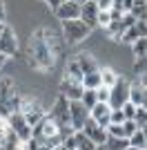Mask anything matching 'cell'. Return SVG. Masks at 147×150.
Listing matches in <instances>:
<instances>
[{
	"mask_svg": "<svg viewBox=\"0 0 147 150\" xmlns=\"http://www.w3.org/2000/svg\"><path fill=\"white\" fill-rule=\"evenodd\" d=\"M27 63H29V67L40 69V72H49L54 67L56 61L51 58V54L47 50V43L43 38V29L34 31L29 36V43H27Z\"/></svg>",
	"mask_w": 147,
	"mask_h": 150,
	"instance_id": "obj_1",
	"label": "cell"
},
{
	"mask_svg": "<svg viewBox=\"0 0 147 150\" xmlns=\"http://www.w3.org/2000/svg\"><path fill=\"white\" fill-rule=\"evenodd\" d=\"M60 25H62V40L67 45H78L92 34V29L78 18L76 20H60Z\"/></svg>",
	"mask_w": 147,
	"mask_h": 150,
	"instance_id": "obj_2",
	"label": "cell"
},
{
	"mask_svg": "<svg viewBox=\"0 0 147 150\" xmlns=\"http://www.w3.org/2000/svg\"><path fill=\"white\" fill-rule=\"evenodd\" d=\"M7 123H9L11 132L20 139V144H24V141H29V139H31V125L24 121L22 112H11L9 117H7Z\"/></svg>",
	"mask_w": 147,
	"mask_h": 150,
	"instance_id": "obj_3",
	"label": "cell"
},
{
	"mask_svg": "<svg viewBox=\"0 0 147 150\" xmlns=\"http://www.w3.org/2000/svg\"><path fill=\"white\" fill-rule=\"evenodd\" d=\"M127 94H129V81H125L123 76H118V81L109 88V101H107V105L111 110L120 108L123 103H127Z\"/></svg>",
	"mask_w": 147,
	"mask_h": 150,
	"instance_id": "obj_4",
	"label": "cell"
},
{
	"mask_svg": "<svg viewBox=\"0 0 147 150\" xmlns=\"http://www.w3.org/2000/svg\"><path fill=\"white\" fill-rule=\"evenodd\" d=\"M20 112H22V117H24V121L34 128V125H38L40 121H43V117L47 112H45V108L38 103V101H27V99H22V105H20Z\"/></svg>",
	"mask_w": 147,
	"mask_h": 150,
	"instance_id": "obj_5",
	"label": "cell"
},
{
	"mask_svg": "<svg viewBox=\"0 0 147 150\" xmlns=\"http://www.w3.org/2000/svg\"><path fill=\"white\" fill-rule=\"evenodd\" d=\"M0 54H5L7 58L16 56L18 54V38H16V31L5 23L2 31H0Z\"/></svg>",
	"mask_w": 147,
	"mask_h": 150,
	"instance_id": "obj_6",
	"label": "cell"
},
{
	"mask_svg": "<svg viewBox=\"0 0 147 150\" xmlns=\"http://www.w3.org/2000/svg\"><path fill=\"white\" fill-rule=\"evenodd\" d=\"M18 90H16V83H13L11 76H2L0 79V117L7 119V103L11 101V96H16Z\"/></svg>",
	"mask_w": 147,
	"mask_h": 150,
	"instance_id": "obj_7",
	"label": "cell"
},
{
	"mask_svg": "<svg viewBox=\"0 0 147 150\" xmlns=\"http://www.w3.org/2000/svg\"><path fill=\"white\" fill-rule=\"evenodd\" d=\"M43 38H45V43H47V50H49V54H51V58H60L62 56V52H65V40H62V36L60 34H56V31H51V29H45L43 27Z\"/></svg>",
	"mask_w": 147,
	"mask_h": 150,
	"instance_id": "obj_8",
	"label": "cell"
},
{
	"mask_svg": "<svg viewBox=\"0 0 147 150\" xmlns=\"http://www.w3.org/2000/svg\"><path fill=\"white\" fill-rule=\"evenodd\" d=\"M80 132H83L85 137H89V139H92V141H94L96 146H100V144L105 141V139H107V130H105V128H100V125H98L96 121L92 119V117H87V121L83 123Z\"/></svg>",
	"mask_w": 147,
	"mask_h": 150,
	"instance_id": "obj_9",
	"label": "cell"
},
{
	"mask_svg": "<svg viewBox=\"0 0 147 150\" xmlns=\"http://www.w3.org/2000/svg\"><path fill=\"white\" fill-rule=\"evenodd\" d=\"M58 90H60V96H65L67 101H80V96L85 92L83 83L71 81V79H62L60 85H58Z\"/></svg>",
	"mask_w": 147,
	"mask_h": 150,
	"instance_id": "obj_10",
	"label": "cell"
},
{
	"mask_svg": "<svg viewBox=\"0 0 147 150\" xmlns=\"http://www.w3.org/2000/svg\"><path fill=\"white\" fill-rule=\"evenodd\" d=\"M87 117H89V110L80 101H69V119H71L74 130H80L83 123L87 121Z\"/></svg>",
	"mask_w": 147,
	"mask_h": 150,
	"instance_id": "obj_11",
	"label": "cell"
},
{
	"mask_svg": "<svg viewBox=\"0 0 147 150\" xmlns=\"http://www.w3.org/2000/svg\"><path fill=\"white\" fill-rule=\"evenodd\" d=\"M145 99H147V88H145V79H138V81L129 83V94H127V101L134 103L136 108L138 105H145Z\"/></svg>",
	"mask_w": 147,
	"mask_h": 150,
	"instance_id": "obj_12",
	"label": "cell"
},
{
	"mask_svg": "<svg viewBox=\"0 0 147 150\" xmlns=\"http://www.w3.org/2000/svg\"><path fill=\"white\" fill-rule=\"evenodd\" d=\"M54 13L58 20H76V18H80V5L76 0H65Z\"/></svg>",
	"mask_w": 147,
	"mask_h": 150,
	"instance_id": "obj_13",
	"label": "cell"
},
{
	"mask_svg": "<svg viewBox=\"0 0 147 150\" xmlns=\"http://www.w3.org/2000/svg\"><path fill=\"white\" fill-rule=\"evenodd\" d=\"M96 18H98V7H96V2L87 0L85 5H80V18L78 20H83L89 29H94V27H96Z\"/></svg>",
	"mask_w": 147,
	"mask_h": 150,
	"instance_id": "obj_14",
	"label": "cell"
},
{
	"mask_svg": "<svg viewBox=\"0 0 147 150\" xmlns=\"http://www.w3.org/2000/svg\"><path fill=\"white\" fill-rule=\"evenodd\" d=\"M109 112H111V108L107 105V103H96V105L89 110V117H92L100 128H107V123H109Z\"/></svg>",
	"mask_w": 147,
	"mask_h": 150,
	"instance_id": "obj_15",
	"label": "cell"
},
{
	"mask_svg": "<svg viewBox=\"0 0 147 150\" xmlns=\"http://www.w3.org/2000/svg\"><path fill=\"white\" fill-rule=\"evenodd\" d=\"M76 63H78V67H80V72H83V76L100 69V67H98V63H96V58H94L92 54H78V56H76Z\"/></svg>",
	"mask_w": 147,
	"mask_h": 150,
	"instance_id": "obj_16",
	"label": "cell"
},
{
	"mask_svg": "<svg viewBox=\"0 0 147 150\" xmlns=\"http://www.w3.org/2000/svg\"><path fill=\"white\" fill-rule=\"evenodd\" d=\"M127 146H129V141L125 137H111V134H107V139L103 141L105 150H125Z\"/></svg>",
	"mask_w": 147,
	"mask_h": 150,
	"instance_id": "obj_17",
	"label": "cell"
},
{
	"mask_svg": "<svg viewBox=\"0 0 147 150\" xmlns=\"http://www.w3.org/2000/svg\"><path fill=\"white\" fill-rule=\"evenodd\" d=\"M80 83H83V88H85V90L100 88V85H103V83H100V69H98V72H92V74H85Z\"/></svg>",
	"mask_w": 147,
	"mask_h": 150,
	"instance_id": "obj_18",
	"label": "cell"
},
{
	"mask_svg": "<svg viewBox=\"0 0 147 150\" xmlns=\"http://www.w3.org/2000/svg\"><path fill=\"white\" fill-rule=\"evenodd\" d=\"M65 79H71V81H83V72H80L76 58L74 61H67V67H65Z\"/></svg>",
	"mask_w": 147,
	"mask_h": 150,
	"instance_id": "obj_19",
	"label": "cell"
},
{
	"mask_svg": "<svg viewBox=\"0 0 147 150\" xmlns=\"http://www.w3.org/2000/svg\"><path fill=\"white\" fill-rule=\"evenodd\" d=\"M74 137H76V150H96V144L89 137H85L80 130L74 132Z\"/></svg>",
	"mask_w": 147,
	"mask_h": 150,
	"instance_id": "obj_20",
	"label": "cell"
},
{
	"mask_svg": "<svg viewBox=\"0 0 147 150\" xmlns=\"http://www.w3.org/2000/svg\"><path fill=\"white\" fill-rule=\"evenodd\" d=\"M116 81H118V74L114 72V69H109V67L100 69V83H103L105 88H111Z\"/></svg>",
	"mask_w": 147,
	"mask_h": 150,
	"instance_id": "obj_21",
	"label": "cell"
},
{
	"mask_svg": "<svg viewBox=\"0 0 147 150\" xmlns=\"http://www.w3.org/2000/svg\"><path fill=\"white\" fill-rule=\"evenodd\" d=\"M127 141H129V146H132V148H145V146H147L145 130H136L134 134H132V137L127 139Z\"/></svg>",
	"mask_w": 147,
	"mask_h": 150,
	"instance_id": "obj_22",
	"label": "cell"
},
{
	"mask_svg": "<svg viewBox=\"0 0 147 150\" xmlns=\"http://www.w3.org/2000/svg\"><path fill=\"white\" fill-rule=\"evenodd\" d=\"M134 123L138 125V130H145V128H147V110H145V105H138V108H136Z\"/></svg>",
	"mask_w": 147,
	"mask_h": 150,
	"instance_id": "obj_23",
	"label": "cell"
},
{
	"mask_svg": "<svg viewBox=\"0 0 147 150\" xmlns=\"http://www.w3.org/2000/svg\"><path fill=\"white\" fill-rule=\"evenodd\" d=\"M80 103H83L87 110H92V108L98 103V101H96V90H85L83 96H80Z\"/></svg>",
	"mask_w": 147,
	"mask_h": 150,
	"instance_id": "obj_24",
	"label": "cell"
},
{
	"mask_svg": "<svg viewBox=\"0 0 147 150\" xmlns=\"http://www.w3.org/2000/svg\"><path fill=\"white\" fill-rule=\"evenodd\" d=\"M132 50H134V58H145V50H147V38H138L132 43Z\"/></svg>",
	"mask_w": 147,
	"mask_h": 150,
	"instance_id": "obj_25",
	"label": "cell"
},
{
	"mask_svg": "<svg viewBox=\"0 0 147 150\" xmlns=\"http://www.w3.org/2000/svg\"><path fill=\"white\" fill-rule=\"evenodd\" d=\"M136 130H138V125L134 123V119H125V121H123V137H125V139H129Z\"/></svg>",
	"mask_w": 147,
	"mask_h": 150,
	"instance_id": "obj_26",
	"label": "cell"
},
{
	"mask_svg": "<svg viewBox=\"0 0 147 150\" xmlns=\"http://www.w3.org/2000/svg\"><path fill=\"white\" fill-rule=\"evenodd\" d=\"M96 101L98 103H107L109 101V88H105V85L96 88Z\"/></svg>",
	"mask_w": 147,
	"mask_h": 150,
	"instance_id": "obj_27",
	"label": "cell"
},
{
	"mask_svg": "<svg viewBox=\"0 0 147 150\" xmlns=\"http://www.w3.org/2000/svg\"><path fill=\"white\" fill-rule=\"evenodd\" d=\"M111 23V16L109 11H98V18H96V27H107Z\"/></svg>",
	"mask_w": 147,
	"mask_h": 150,
	"instance_id": "obj_28",
	"label": "cell"
},
{
	"mask_svg": "<svg viewBox=\"0 0 147 150\" xmlns=\"http://www.w3.org/2000/svg\"><path fill=\"white\" fill-rule=\"evenodd\" d=\"M125 121V114H123V110L120 108H114L109 112V123H123Z\"/></svg>",
	"mask_w": 147,
	"mask_h": 150,
	"instance_id": "obj_29",
	"label": "cell"
},
{
	"mask_svg": "<svg viewBox=\"0 0 147 150\" xmlns=\"http://www.w3.org/2000/svg\"><path fill=\"white\" fill-rule=\"evenodd\" d=\"M120 110H123V114H125V119H134V114H136V105L134 103H123L120 105Z\"/></svg>",
	"mask_w": 147,
	"mask_h": 150,
	"instance_id": "obj_30",
	"label": "cell"
},
{
	"mask_svg": "<svg viewBox=\"0 0 147 150\" xmlns=\"http://www.w3.org/2000/svg\"><path fill=\"white\" fill-rule=\"evenodd\" d=\"M134 74L136 76H145V58H136L134 61Z\"/></svg>",
	"mask_w": 147,
	"mask_h": 150,
	"instance_id": "obj_31",
	"label": "cell"
},
{
	"mask_svg": "<svg viewBox=\"0 0 147 150\" xmlns=\"http://www.w3.org/2000/svg\"><path fill=\"white\" fill-rule=\"evenodd\" d=\"M111 2H114V0H98V2H96L98 11H109V9H111Z\"/></svg>",
	"mask_w": 147,
	"mask_h": 150,
	"instance_id": "obj_32",
	"label": "cell"
},
{
	"mask_svg": "<svg viewBox=\"0 0 147 150\" xmlns=\"http://www.w3.org/2000/svg\"><path fill=\"white\" fill-rule=\"evenodd\" d=\"M45 2H47V7L51 9V11H56V9H58V7L65 2V0H45Z\"/></svg>",
	"mask_w": 147,
	"mask_h": 150,
	"instance_id": "obj_33",
	"label": "cell"
},
{
	"mask_svg": "<svg viewBox=\"0 0 147 150\" xmlns=\"http://www.w3.org/2000/svg\"><path fill=\"white\" fill-rule=\"evenodd\" d=\"M5 18H7V9H5V0H0V25L5 23Z\"/></svg>",
	"mask_w": 147,
	"mask_h": 150,
	"instance_id": "obj_34",
	"label": "cell"
},
{
	"mask_svg": "<svg viewBox=\"0 0 147 150\" xmlns=\"http://www.w3.org/2000/svg\"><path fill=\"white\" fill-rule=\"evenodd\" d=\"M5 63H7V56H5V54H0V69H2V65H5Z\"/></svg>",
	"mask_w": 147,
	"mask_h": 150,
	"instance_id": "obj_35",
	"label": "cell"
},
{
	"mask_svg": "<svg viewBox=\"0 0 147 150\" xmlns=\"http://www.w3.org/2000/svg\"><path fill=\"white\" fill-rule=\"evenodd\" d=\"M125 150H145V148H132V146H127Z\"/></svg>",
	"mask_w": 147,
	"mask_h": 150,
	"instance_id": "obj_36",
	"label": "cell"
},
{
	"mask_svg": "<svg viewBox=\"0 0 147 150\" xmlns=\"http://www.w3.org/2000/svg\"><path fill=\"white\" fill-rule=\"evenodd\" d=\"M76 2H78V5H85V2H87V0H76Z\"/></svg>",
	"mask_w": 147,
	"mask_h": 150,
	"instance_id": "obj_37",
	"label": "cell"
},
{
	"mask_svg": "<svg viewBox=\"0 0 147 150\" xmlns=\"http://www.w3.org/2000/svg\"><path fill=\"white\" fill-rule=\"evenodd\" d=\"M96 150H105V148H103V144H100V146H96Z\"/></svg>",
	"mask_w": 147,
	"mask_h": 150,
	"instance_id": "obj_38",
	"label": "cell"
},
{
	"mask_svg": "<svg viewBox=\"0 0 147 150\" xmlns=\"http://www.w3.org/2000/svg\"><path fill=\"white\" fill-rule=\"evenodd\" d=\"M134 2H145V0H134Z\"/></svg>",
	"mask_w": 147,
	"mask_h": 150,
	"instance_id": "obj_39",
	"label": "cell"
},
{
	"mask_svg": "<svg viewBox=\"0 0 147 150\" xmlns=\"http://www.w3.org/2000/svg\"><path fill=\"white\" fill-rule=\"evenodd\" d=\"M92 2H98V0H92Z\"/></svg>",
	"mask_w": 147,
	"mask_h": 150,
	"instance_id": "obj_40",
	"label": "cell"
},
{
	"mask_svg": "<svg viewBox=\"0 0 147 150\" xmlns=\"http://www.w3.org/2000/svg\"><path fill=\"white\" fill-rule=\"evenodd\" d=\"M40 150H47V148H40Z\"/></svg>",
	"mask_w": 147,
	"mask_h": 150,
	"instance_id": "obj_41",
	"label": "cell"
}]
</instances>
